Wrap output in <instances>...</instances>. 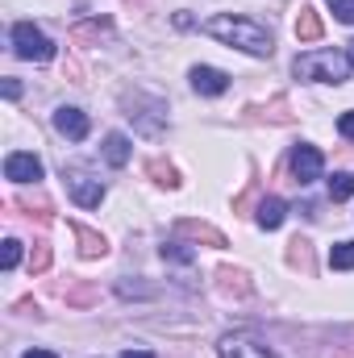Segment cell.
<instances>
[{"label": "cell", "mask_w": 354, "mask_h": 358, "mask_svg": "<svg viewBox=\"0 0 354 358\" xmlns=\"http://www.w3.org/2000/svg\"><path fill=\"white\" fill-rule=\"evenodd\" d=\"M55 129H59L63 138H71V142H84V138H88V117H84L80 108H59V113H55Z\"/></svg>", "instance_id": "cell-8"}, {"label": "cell", "mask_w": 354, "mask_h": 358, "mask_svg": "<svg viewBox=\"0 0 354 358\" xmlns=\"http://www.w3.org/2000/svg\"><path fill=\"white\" fill-rule=\"evenodd\" d=\"M76 238H80V250H84L88 259H104V250H108V246H104V238H100V234H92L88 225H76Z\"/></svg>", "instance_id": "cell-14"}, {"label": "cell", "mask_w": 354, "mask_h": 358, "mask_svg": "<svg viewBox=\"0 0 354 358\" xmlns=\"http://www.w3.org/2000/svg\"><path fill=\"white\" fill-rule=\"evenodd\" d=\"M121 358H155V355H150V350H125Z\"/></svg>", "instance_id": "cell-25"}, {"label": "cell", "mask_w": 354, "mask_h": 358, "mask_svg": "<svg viewBox=\"0 0 354 358\" xmlns=\"http://www.w3.org/2000/svg\"><path fill=\"white\" fill-rule=\"evenodd\" d=\"M292 179L304 187V183H317L321 179V167H325V159H321V150L317 146H309V142H300V146H292Z\"/></svg>", "instance_id": "cell-5"}, {"label": "cell", "mask_w": 354, "mask_h": 358, "mask_svg": "<svg viewBox=\"0 0 354 358\" xmlns=\"http://www.w3.org/2000/svg\"><path fill=\"white\" fill-rule=\"evenodd\" d=\"M338 134H342L346 142H354V108H351V113H342V117H338Z\"/></svg>", "instance_id": "cell-21"}, {"label": "cell", "mask_w": 354, "mask_h": 358, "mask_svg": "<svg viewBox=\"0 0 354 358\" xmlns=\"http://www.w3.org/2000/svg\"><path fill=\"white\" fill-rule=\"evenodd\" d=\"M296 42H317L321 34H325V25H321V17L313 13V8H300V17H296Z\"/></svg>", "instance_id": "cell-10"}, {"label": "cell", "mask_w": 354, "mask_h": 358, "mask_svg": "<svg viewBox=\"0 0 354 358\" xmlns=\"http://www.w3.org/2000/svg\"><path fill=\"white\" fill-rule=\"evenodd\" d=\"M4 96L17 100V96H21V84H17V80H4Z\"/></svg>", "instance_id": "cell-23"}, {"label": "cell", "mask_w": 354, "mask_h": 358, "mask_svg": "<svg viewBox=\"0 0 354 358\" xmlns=\"http://www.w3.org/2000/svg\"><path fill=\"white\" fill-rule=\"evenodd\" d=\"M204 34L217 38V42H225V46H238V50H246V55H255V59H267V55L275 50L271 29H263V25L250 21V17H229V13H221V17L204 21Z\"/></svg>", "instance_id": "cell-1"}, {"label": "cell", "mask_w": 354, "mask_h": 358, "mask_svg": "<svg viewBox=\"0 0 354 358\" xmlns=\"http://www.w3.org/2000/svg\"><path fill=\"white\" fill-rule=\"evenodd\" d=\"M330 267L334 271H354V242H338L330 250Z\"/></svg>", "instance_id": "cell-16"}, {"label": "cell", "mask_w": 354, "mask_h": 358, "mask_svg": "<svg viewBox=\"0 0 354 358\" xmlns=\"http://www.w3.org/2000/svg\"><path fill=\"white\" fill-rule=\"evenodd\" d=\"M176 234H179V238H196V242L204 238L208 246H225V234H217L213 225H200V221H179Z\"/></svg>", "instance_id": "cell-11"}, {"label": "cell", "mask_w": 354, "mask_h": 358, "mask_svg": "<svg viewBox=\"0 0 354 358\" xmlns=\"http://www.w3.org/2000/svg\"><path fill=\"white\" fill-rule=\"evenodd\" d=\"M4 179H13V183H38L42 179V163L34 155H25V150H13L4 159Z\"/></svg>", "instance_id": "cell-7"}, {"label": "cell", "mask_w": 354, "mask_h": 358, "mask_svg": "<svg viewBox=\"0 0 354 358\" xmlns=\"http://www.w3.org/2000/svg\"><path fill=\"white\" fill-rule=\"evenodd\" d=\"M217 355L221 358H279L267 342H259L255 334H225L217 342Z\"/></svg>", "instance_id": "cell-4"}, {"label": "cell", "mask_w": 354, "mask_h": 358, "mask_svg": "<svg viewBox=\"0 0 354 358\" xmlns=\"http://www.w3.org/2000/svg\"><path fill=\"white\" fill-rule=\"evenodd\" d=\"M283 217H288V204H283L279 196H267L263 204H259V225H263V229H279Z\"/></svg>", "instance_id": "cell-13"}, {"label": "cell", "mask_w": 354, "mask_h": 358, "mask_svg": "<svg viewBox=\"0 0 354 358\" xmlns=\"http://www.w3.org/2000/svg\"><path fill=\"white\" fill-rule=\"evenodd\" d=\"M296 80H309V84H346L351 80V55L342 50H309L292 63Z\"/></svg>", "instance_id": "cell-2"}, {"label": "cell", "mask_w": 354, "mask_h": 358, "mask_svg": "<svg viewBox=\"0 0 354 358\" xmlns=\"http://www.w3.org/2000/svg\"><path fill=\"white\" fill-rule=\"evenodd\" d=\"M163 259H171V263H192V250H187V242H167V246H163Z\"/></svg>", "instance_id": "cell-17"}, {"label": "cell", "mask_w": 354, "mask_h": 358, "mask_svg": "<svg viewBox=\"0 0 354 358\" xmlns=\"http://www.w3.org/2000/svg\"><path fill=\"white\" fill-rule=\"evenodd\" d=\"M104 163L108 167H125L129 163V138L125 134H108L104 138Z\"/></svg>", "instance_id": "cell-12"}, {"label": "cell", "mask_w": 354, "mask_h": 358, "mask_svg": "<svg viewBox=\"0 0 354 358\" xmlns=\"http://www.w3.org/2000/svg\"><path fill=\"white\" fill-rule=\"evenodd\" d=\"M50 267V250H46V246H38V250H34V259H29V271H46Z\"/></svg>", "instance_id": "cell-22"}, {"label": "cell", "mask_w": 354, "mask_h": 358, "mask_svg": "<svg viewBox=\"0 0 354 358\" xmlns=\"http://www.w3.org/2000/svg\"><path fill=\"white\" fill-rule=\"evenodd\" d=\"M13 55H17V59H29V63H50V59H55V42H50L38 25L17 21V25H13Z\"/></svg>", "instance_id": "cell-3"}, {"label": "cell", "mask_w": 354, "mask_h": 358, "mask_svg": "<svg viewBox=\"0 0 354 358\" xmlns=\"http://www.w3.org/2000/svg\"><path fill=\"white\" fill-rule=\"evenodd\" d=\"M351 196H354V171H338L330 179V200L338 204V200H351Z\"/></svg>", "instance_id": "cell-15"}, {"label": "cell", "mask_w": 354, "mask_h": 358, "mask_svg": "<svg viewBox=\"0 0 354 358\" xmlns=\"http://www.w3.org/2000/svg\"><path fill=\"white\" fill-rule=\"evenodd\" d=\"M351 63H354V42H351Z\"/></svg>", "instance_id": "cell-26"}, {"label": "cell", "mask_w": 354, "mask_h": 358, "mask_svg": "<svg viewBox=\"0 0 354 358\" xmlns=\"http://www.w3.org/2000/svg\"><path fill=\"white\" fill-rule=\"evenodd\" d=\"M63 179H67V192H71V200L80 208H96L104 200V183L100 179L84 176V171H63Z\"/></svg>", "instance_id": "cell-6"}, {"label": "cell", "mask_w": 354, "mask_h": 358, "mask_svg": "<svg viewBox=\"0 0 354 358\" xmlns=\"http://www.w3.org/2000/svg\"><path fill=\"white\" fill-rule=\"evenodd\" d=\"M21 358H59V355H50V350H25Z\"/></svg>", "instance_id": "cell-24"}, {"label": "cell", "mask_w": 354, "mask_h": 358, "mask_svg": "<svg viewBox=\"0 0 354 358\" xmlns=\"http://www.w3.org/2000/svg\"><path fill=\"white\" fill-rule=\"evenodd\" d=\"M330 8H334V17L342 21V25H354V0H325Z\"/></svg>", "instance_id": "cell-18"}, {"label": "cell", "mask_w": 354, "mask_h": 358, "mask_svg": "<svg viewBox=\"0 0 354 358\" xmlns=\"http://www.w3.org/2000/svg\"><path fill=\"white\" fill-rule=\"evenodd\" d=\"M150 176L159 179V183H167V187H176L179 176H176V167L171 163H150Z\"/></svg>", "instance_id": "cell-19"}, {"label": "cell", "mask_w": 354, "mask_h": 358, "mask_svg": "<svg viewBox=\"0 0 354 358\" xmlns=\"http://www.w3.org/2000/svg\"><path fill=\"white\" fill-rule=\"evenodd\" d=\"M192 88L200 92V96H221V92L229 88V76L217 71V67H192Z\"/></svg>", "instance_id": "cell-9"}, {"label": "cell", "mask_w": 354, "mask_h": 358, "mask_svg": "<svg viewBox=\"0 0 354 358\" xmlns=\"http://www.w3.org/2000/svg\"><path fill=\"white\" fill-rule=\"evenodd\" d=\"M0 263H4V271L17 267V263H21V242H13V238H8V242H4V259H0Z\"/></svg>", "instance_id": "cell-20"}]
</instances>
